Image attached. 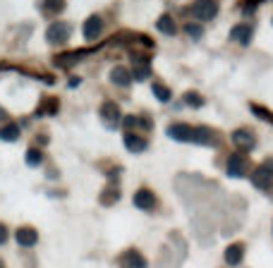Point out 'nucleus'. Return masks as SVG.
I'll use <instances>...</instances> for the list:
<instances>
[{
    "label": "nucleus",
    "instance_id": "f257e3e1",
    "mask_svg": "<svg viewBox=\"0 0 273 268\" xmlns=\"http://www.w3.org/2000/svg\"><path fill=\"white\" fill-rule=\"evenodd\" d=\"M251 182H254V187H259L261 192H271L273 189V161L261 163L256 170L251 172Z\"/></svg>",
    "mask_w": 273,
    "mask_h": 268
},
{
    "label": "nucleus",
    "instance_id": "f03ea898",
    "mask_svg": "<svg viewBox=\"0 0 273 268\" xmlns=\"http://www.w3.org/2000/svg\"><path fill=\"white\" fill-rule=\"evenodd\" d=\"M70 34H72V27L67 22H53L46 29V41L51 43V46H65L70 41Z\"/></svg>",
    "mask_w": 273,
    "mask_h": 268
},
{
    "label": "nucleus",
    "instance_id": "7ed1b4c3",
    "mask_svg": "<svg viewBox=\"0 0 273 268\" xmlns=\"http://www.w3.org/2000/svg\"><path fill=\"white\" fill-rule=\"evenodd\" d=\"M187 12H192V17H197L199 22H208L218 15V3L216 0H194Z\"/></svg>",
    "mask_w": 273,
    "mask_h": 268
},
{
    "label": "nucleus",
    "instance_id": "20e7f679",
    "mask_svg": "<svg viewBox=\"0 0 273 268\" xmlns=\"http://www.w3.org/2000/svg\"><path fill=\"white\" fill-rule=\"evenodd\" d=\"M249 170V158L244 153H232L228 158V175L230 177H244Z\"/></svg>",
    "mask_w": 273,
    "mask_h": 268
},
{
    "label": "nucleus",
    "instance_id": "39448f33",
    "mask_svg": "<svg viewBox=\"0 0 273 268\" xmlns=\"http://www.w3.org/2000/svg\"><path fill=\"white\" fill-rule=\"evenodd\" d=\"M101 120H103V125L108 129L118 127V125H120V108H118V103L106 101V103L101 106Z\"/></svg>",
    "mask_w": 273,
    "mask_h": 268
},
{
    "label": "nucleus",
    "instance_id": "423d86ee",
    "mask_svg": "<svg viewBox=\"0 0 273 268\" xmlns=\"http://www.w3.org/2000/svg\"><path fill=\"white\" fill-rule=\"evenodd\" d=\"M232 141H235V146L240 151H244V153L256 146V137H254L251 129H235V132H232Z\"/></svg>",
    "mask_w": 273,
    "mask_h": 268
},
{
    "label": "nucleus",
    "instance_id": "0eeeda50",
    "mask_svg": "<svg viewBox=\"0 0 273 268\" xmlns=\"http://www.w3.org/2000/svg\"><path fill=\"white\" fill-rule=\"evenodd\" d=\"M82 32H84V39H87V41H96L101 34H103V20H101V15H91V17H87Z\"/></svg>",
    "mask_w": 273,
    "mask_h": 268
},
{
    "label": "nucleus",
    "instance_id": "6e6552de",
    "mask_svg": "<svg viewBox=\"0 0 273 268\" xmlns=\"http://www.w3.org/2000/svg\"><path fill=\"white\" fill-rule=\"evenodd\" d=\"M168 137L173 141H194V127H189L185 122H173L168 127Z\"/></svg>",
    "mask_w": 273,
    "mask_h": 268
},
{
    "label": "nucleus",
    "instance_id": "1a4fd4ad",
    "mask_svg": "<svg viewBox=\"0 0 273 268\" xmlns=\"http://www.w3.org/2000/svg\"><path fill=\"white\" fill-rule=\"evenodd\" d=\"M134 206L142 208V211H153V208H156V194H153L151 189L142 187L139 192L134 194Z\"/></svg>",
    "mask_w": 273,
    "mask_h": 268
},
{
    "label": "nucleus",
    "instance_id": "9d476101",
    "mask_svg": "<svg viewBox=\"0 0 273 268\" xmlns=\"http://www.w3.org/2000/svg\"><path fill=\"white\" fill-rule=\"evenodd\" d=\"M194 144H204V146H218L220 139L218 134L211 127H194Z\"/></svg>",
    "mask_w": 273,
    "mask_h": 268
},
{
    "label": "nucleus",
    "instance_id": "9b49d317",
    "mask_svg": "<svg viewBox=\"0 0 273 268\" xmlns=\"http://www.w3.org/2000/svg\"><path fill=\"white\" fill-rule=\"evenodd\" d=\"M120 268H146V258L137 249H127L120 256Z\"/></svg>",
    "mask_w": 273,
    "mask_h": 268
},
{
    "label": "nucleus",
    "instance_id": "f8f14e48",
    "mask_svg": "<svg viewBox=\"0 0 273 268\" xmlns=\"http://www.w3.org/2000/svg\"><path fill=\"white\" fill-rule=\"evenodd\" d=\"M96 48H91V51H75V53H63V55H55V60L53 63L58 65V67H72L75 63H79L84 55H89V53H94Z\"/></svg>",
    "mask_w": 273,
    "mask_h": 268
},
{
    "label": "nucleus",
    "instance_id": "ddd939ff",
    "mask_svg": "<svg viewBox=\"0 0 273 268\" xmlns=\"http://www.w3.org/2000/svg\"><path fill=\"white\" fill-rule=\"evenodd\" d=\"M110 82H113L115 86H122V89H127V86L132 84V70L122 67V65L113 67V72H110Z\"/></svg>",
    "mask_w": 273,
    "mask_h": 268
},
{
    "label": "nucleus",
    "instance_id": "4468645a",
    "mask_svg": "<svg viewBox=\"0 0 273 268\" xmlns=\"http://www.w3.org/2000/svg\"><path fill=\"white\" fill-rule=\"evenodd\" d=\"M15 239H17L20 247H34V244L39 242V232H36L34 227H20V230L15 232Z\"/></svg>",
    "mask_w": 273,
    "mask_h": 268
},
{
    "label": "nucleus",
    "instance_id": "2eb2a0df",
    "mask_svg": "<svg viewBox=\"0 0 273 268\" xmlns=\"http://www.w3.org/2000/svg\"><path fill=\"white\" fill-rule=\"evenodd\" d=\"M251 34H254V29H251L249 24H237V27H232V32H230V41L247 46V43L251 41Z\"/></svg>",
    "mask_w": 273,
    "mask_h": 268
},
{
    "label": "nucleus",
    "instance_id": "dca6fc26",
    "mask_svg": "<svg viewBox=\"0 0 273 268\" xmlns=\"http://www.w3.org/2000/svg\"><path fill=\"white\" fill-rule=\"evenodd\" d=\"M242 256H244V244H240V242L230 244V247L225 249V254H223V258H225L228 266H240Z\"/></svg>",
    "mask_w": 273,
    "mask_h": 268
},
{
    "label": "nucleus",
    "instance_id": "f3484780",
    "mask_svg": "<svg viewBox=\"0 0 273 268\" xmlns=\"http://www.w3.org/2000/svg\"><path fill=\"white\" fill-rule=\"evenodd\" d=\"M156 29L161 34H165V36H175L177 34V24H175V20L170 15H161L158 22H156Z\"/></svg>",
    "mask_w": 273,
    "mask_h": 268
},
{
    "label": "nucleus",
    "instance_id": "a211bd4d",
    "mask_svg": "<svg viewBox=\"0 0 273 268\" xmlns=\"http://www.w3.org/2000/svg\"><path fill=\"white\" fill-rule=\"evenodd\" d=\"M58 110H60V101L51 96V98H44V101H41L36 115H39V118H44V115H58Z\"/></svg>",
    "mask_w": 273,
    "mask_h": 268
},
{
    "label": "nucleus",
    "instance_id": "6ab92c4d",
    "mask_svg": "<svg viewBox=\"0 0 273 268\" xmlns=\"http://www.w3.org/2000/svg\"><path fill=\"white\" fill-rule=\"evenodd\" d=\"M125 146L132 151V153H142V151H146V139L144 137H137V134H132V132H127L125 134Z\"/></svg>",
    "mask_w": 273,
    "mask_h": 268
},
{
    "label": "nucleus",
    "instance_id": "aec40b11",
    "mask_svg": "<svg viewBox=\"0 0 273 268\" xmlns=\"http://www.w3.org/2000/svg\"><path fill=\"white\" fill-rule=\"evenodd\" d=\"M20 125H15V122H8V125H3L0 127V141H17L20 139Z\"/></svg>",
    "mask_w": 273,
    "mask_h": 268
},
{
    "label": "nucleus",
    "instance_id": "412c9836",
    "mask_svg": "<svg viewBox=\"0 0 273 268\" xmlns=\"http://www.w3.org/2000/svg\"><path fill=\"white\" fill-rule=\"evenodd\" d=\"M41 10L46 12V15H60V12L65 10V0H44L41 3Z\"/></svg>",
    "mask_w": 273,
    "mask_h": 268
},
{
    "label": "nucleus",
    "instance_id": "4be33fe9",
    "mask_svg": "<svg viewBox=\"0 0 273 268\" xmlns=\"http://www.w3.org/2000/svg\"><path fill=\"white\" fill-rule=\"evenodd\" d=\"M151 91H153V96L158 98L161 103H168V101H170V89H168L165 84H161V82H156V84L151 86Z\"/></svg>",
    "mask_w": 273,
    "mask_h": 268
},
{
    "label": "nucleus",
    "instance_id": "5701e85b",
    "mask_svg": "<svg viewBox=\"0 0 273 268\" xmlns=\"http://www.w3.org/2000/svg\"><path fill=\"white\" fill-rule=\"evenodd\" d=\"M153 72H151V65H134V72H132V79H137V82H144V79H149Z\"/></svg>",
    "mask_w": 273,
    "mask_h": 268
},
{
    "label": "nucleus",
    "instance_id": "b1692460",
    "mask_svg": "<svg viewBox=\"0 0 273 268\" xmlns=\"http://www.w3.org/2000/svg\"><path fill=\"white\" fill-rule=\"evenodd\" d=\"M118 199H120V189H118V187H108L106 192L101 194V204H106V206L115 204Z\"/></svg>",
    "mask_w": 273,
    "mask_h": 268
},
{
    "label": "nucleus",
    "instance_id": "393cba45",
    "mask_svg": "<svg viewBox=\"0 0 273 268\" xmlns=\"http://www.w3.org/2000/svg\"><path fill=\"white\" fill-rule=\"evenodd\" d=\"M27 163L34 165V168H36V165H41V163H44V153H41L39 149H29V151H27Z\"/></svg>",
    "mask_w": 273,
    "mask_h": 268
},
{
    "label": "nucleus",
    "instance_id": "a878e982",
    "mask_svg": "<svg viewBox=\"0 0 273 268\" xmlns=\"http://www.w3.org/2000/svg\"><path fill=\"white\" fill-rule=\"evenodd\" d=\"M185 103L189 108H201L204 106V98L199 96V94H194V91H189V94H185Z\"/></svg>",
    "mask_w": 273,
    "mask_h": 268
},
{
    "label": "nucleus",
    "instance_id": "bb28decb",
    "mask_svg": "<svg viewBox=\"0 0 273 268\" xmlns=\"http://www.w3.org/2000/svg\"><path fill=\"white\" fill-rule=\"evenodd\" d=\"M185 32L189 34L192 39H199V36L204 34V32H201V27H199V24H187V27H185Z\"/></svg>",
    "mask_w": 273,
    "mask_h": 268
},
{
    "label": "nucleus",
    "instance_id": "cd10ccee",
    "mask_svg": "<svg viewBox=\"0 0 273 268\" xmlns=\"http://www.w3.org/2000/svg\"><path fill=\"white\" fill-rule=\"evenodd\" d=\"M137 125H139V127H144V129H151L153 127L151 118H137Z\"/></svg>",
    "mask_w": 273,
    "mask_h": 268
},
{
    "label": "nucleus",
    "instance_id": "c85d7f7f",
    "mask_svg": "<svg viewBox=\"0 0 273 268\" xmlns=\"http://www.w3.org/2000/svg\"><path fill=\"white\" fill-rule=\"evenodd\" d=\"M5 242H8V227L0 223V244H5Z\"/></svg>",
    "mask_w": 273,
    "mask_h": 268
},
{
    "label": "nucleus",
    "instance_id": "c756f323",
    "mask_svg": "<svg viewBox=\"0 0 273 268\" xmlns=\"http://www.w3.org/2000/svg\"><path fill=\"white\" fill-rule=\"evenodd\" d=\"M122 125H125V127H127V129H132V127H134V125H137V118H132V115H127Z\"/></svg>",
    "mask_w": 273,
    "mask_h": 268
},
{
    "label": "nucleus",
    "instance_id": "7c9ffc66",
    "mask_svg": "<svg viewBox=\"0 0 273 268\" xmlns=\"http://www.w3.org/2000/svg\"><path fill=\"white\" fill-rule=\"evenodd\" d=\"M5 120H8V113H5V108L0 106V122H5Z\"/></svg>",
    "mask_w": 273,
    "mask_h": 268
},
{
    "label": "nucleus",
    "instance_id": "2f4dec72",
    "mask_svg": "<svg viewBox=\"0 0 273 268\" xmlns=\"http://www.w3.org/2000/svg\"><path fill=\"white\" fill-rule=\"evenodd\" d=\"M0 268H5V266H3V261H0Z\"/></svg>",
    "mask_w": 273,
    "mask_h": 268
}]
</instances>
